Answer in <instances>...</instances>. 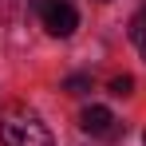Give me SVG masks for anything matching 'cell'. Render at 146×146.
Segmentation results:
<instances>
[{
  "label": "cell",
  "mask_w": 146,
  "mask_h": 146,
  "mask_svg": "<svg viewBox=\"0 0 146 146\" xmlns=\"http://www.w3.org/2000/svg\"><path fill=\"white\" fill-rule=\"evenodd\" d=\"M0 142L4 146H55L51 130L28 107H8L0 115Z\"/></svg>",
  "instance_id": "cell-1"
},
{
  "label": "cell",
  "mask_w": 146,
  "mask_h": 146,
  "mask_svg": "<svg viewBox=\"0 0 146 146\" xmlns=\"http://www.w3.org/2000/svg\"><path fill=\"white\" fill-rule=\"evenodd\" d=\"M40 16H44V28H48L51 36H59V40L79 28V16H75V8L67 0H44L40 4Z\"/></svg>",
  "instance_id": "cell-2"
},
{
  "label": "cell",
  "mask_w": 146,
  "mask_h": 146,
  "mask_svg": "<svg viewBox=\"0 0 146 146\" xmlns=\"http://www.w3.org/2000/svg\"><path fill=\"white\" fill-rule=\"evenodd\" d=\"M83 130L95 134V138H107V134H115V115L107 107H87L83 111Z\"/></svg>",
  "instance_id": "cell-3"
},
{
  "label": "cell",
  "mask_w": 146,
  "mask_h": 146,
  "mask_svg": "<svg viewBox=\"0 0 146 146\" xmlns=\"http://www.w3.org/2000/svg\"><path fill=\"white\" fill-rule=\"evenodd\" d=\"M130 44L142 51V59H146V12H138V16L130 20Z\"/></svg>",
  "instance_id": "cell-4"
},
{
  "label": "cell",
  "mask_w": 146,
  "mask_h": 146,
  "mask_svg": "<svg viewBox=\"0 0 146 146\" xmlns=\"http://www.w3.org/2000/svg\"><path fill=\"white\" fill-rule=\"evenodd\" d=\"M63 91L67 95H83V91H91V79L87 75H71V79H63Z\"/></svg>",
  "instance_id": "cell-5"
},
{
  "label": "cell",
  "mask_w": 146,
  "mask_h": 146,
  "mask_svg": "<svg viewBox=\"0 0 146 146\" xmlns=\"http://www.w3.org/2000/svg\"><path fill=\"white\" fill-rule=\"evenodd\" d=\"M111 91H115V95H130V91H134V79H130V75H115V79H111Z\"/></svg>",
  "instance_id": "cell-6"
},
{
  "label": "cell",
  "mask_w": 146,
  "mask_h": 146,
  "mask_svg": "<svg viewBox=\"0 0 146 146\" xmlns=\"http://www.w3.org/2000/svg\"><path fill=\"white\" fill-rule=\"evenodd\" d=\"M99 4H107V0H99Z\"/></svg>",
  "instance_id": "cell-7"
}]
</instances>
